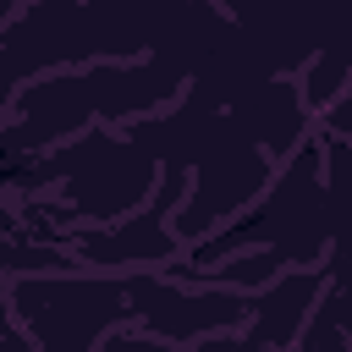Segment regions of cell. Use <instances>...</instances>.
<instances>
[{"instance_id": "obj_1", "label": "cell", "mask_w": 352, "mask_h": 352, "mask_svg": "<svg viewBox=\"0 0 352 352\" xmlns=\"http://www.w3.org/2000/svg\"><path fill=\"white\" fill-rule=\"evenodd\" d=\"M226 33L231 22L214 0H28L0 28V110L38 72H77L143 50L198 72Z\"/></svg>"}, {"instance_id": "obj_2", "label": "cell", "mask_w": 352, "mask_h": 352, "mask_svg": "<svg viewBox=\"0 0 352 352\" xmlns=\"http://www.w3.org/2000/svg\"><path fill=\"white\" fill-rule=\"evenodd\" d=\"M192 66L154 55V60H94L77 72H55V77H33L16 94L11 121L0 126V165L6 160H33L50 143H66L72 132H82V121H126L143 110H160L170 99H182Z\"/></svg>"}, {"instance_id": "obj_3", "label": "cell", "mask_w": 352, "mask_h": 352, "mask_svg": "<svg viewBox=\"0 0 352 352\" xmlns=\"http://www.w3.org/2000/svg\"><path fill=\"white\" fill-rule=\"evenodd\" d=\"M330 176H324V154H319V138L308 132L292 154H286V170L270 176V187L226 226V231H209L204 242H192L182 258L165 264V275L176 270H209L231 253H248V248H270L280 253L286 270H302V264H324L330 258Z\"/></svg>"}, {"instance_id": "obj_4", "label": "cell", "mask_w": 352, "mask_h": 352, "mask_svg": "<svg viewBox=\"0 0 352 352\" xmlns=\"http://www.w3.org/2000/svg\"><path fill=\"white\" fill-rule=\"evenodd\" d=\"M6 302L33 341V352H94L110 330L132 324V280L121 275H16Z\"/></svg>"}, {"instance_id": "obj_5", "label": "cell", "mask_w": 352, "mask_h": 352, "mask_svg": "<svg viewBox=\"0 0 352 352\" xmlns=\"http://www.w3.org/2000/svg\"><path fill=\"white\" fill-rule=\"evenodd\" d=\"M292 352H352V336H346V302H341V280H336V275H330L324 292L314 297V308H308V319H302Z\"/></svg>"}, {"instance_id": "obj_6", "label": "cell", "mask_w": 352, "mask_h": 352, "mask_svg": "<svg viewBox=\"0 0 352 352\" xmlns=\"http://www.w3.org/2000/svg\"><path fill=\"white\" fill-rule=\"evenodd\" d=\"M94 352H176V346H165V341H154V336H143V330L121 324V330H110Z\"/></svg>"}, {"instance_id": "obj_7", "label": "cell", "mask_w": 352, "mask_h": 352, "mask_svg": "<svg viewBox=\"0 0 352 352\" xmlns=\"http://www.w3.org/2000/svg\"><path fill=\"white\" fill-rule=\"evenodd\" d=\"M0 352H33V341L22 336V324H16L11 302H6V286H0Z\"/></svg>"}]
</instances>
